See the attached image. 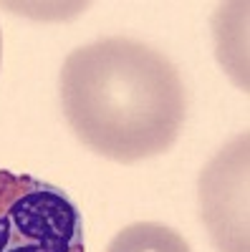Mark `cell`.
<instances>
[{"label":"cell","instance_id":"obj_1","mask_svg":"<svg viewBox=\"0 0 250 252\" xmlns=\"http://www.w3.org/2000/svg\"><path fill=\"white\" fill-rule=\"evenodd\" d=\"M61 103L81 144L119 164L164 154L187 119V91L175 63L124 35L69 53Z\"/></svg>","mask_w":250,"mask_h":252},{"label":"cell","instance_id":"obj_2","mask_svg":"<svg viewBox=\"0 0 250 252\" xmlns=\"http://www.w3.org/2000/svg\"><path fill=\"white\" fill-rule=\"evenodd\" d=\"M0 252H86L78 207L64 189L0 169Z\"/></svg>","mask_w":250,"mask_h":252},{"label":"cell","instance_id":"obj_3","mask_svg":"<svg viewBox=\"0 0 250 252\" xmlns=\"http://www.w3.org/2000/svg\"><path fill=\"white\" fill-rule=\"evenodd\" d=\"M200 209L220 252H248V134L235 136L205 166Z\"/></svg>","mask_w":250,"mask_h":252},{"label":"cell","instance_id":"obj_4","mask_svg":"<svg viewBox=\"0 0 250 252\" xmlns=\"http://www.w3.org/2000/svg\"><path fill=\"white\" fill-rule=\"evenodd\" d=\"M107 252H192V247L167 224L134 222L109 242Z\"/></svg>","mask_w":250,"mask_h":252},{"label":"cell","instance_id":"obj_5","mask_svg":"<svg viewBox=\"0 0 250 252\" xmlns=\"http://www.w3.org/2000/svg\"><path fill=\"white\" fill-rule=\"evenodd\" d=\"M0 61H3V33H0Z\"/></svg>","mask_w":250,"mask_h":252}]
</instances>
